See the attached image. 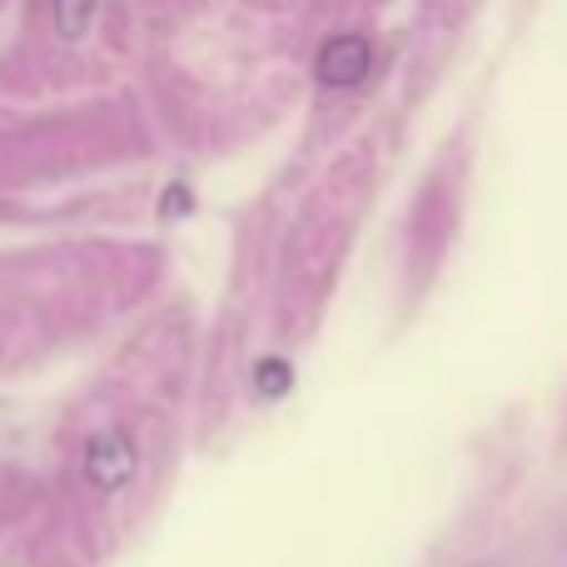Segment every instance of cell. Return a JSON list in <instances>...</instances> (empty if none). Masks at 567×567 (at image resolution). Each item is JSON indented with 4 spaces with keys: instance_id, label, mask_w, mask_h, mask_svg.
Wrapping results in <instances>:
<instances>
[{
    "instance_id": "cell-3",
    "label": "cell",
    "mask_w": 567,
    "mask_h": 567,
    "mask_svg": "<svg viewBox=\"0 0 567 567\" xmlns=\"http://www.w3.org/2000/svg\"><path fill=\"white\" fill-rule=\"evenodd\" d=\"M289 383H293V373H289V363H284V359H265L255 369V389L265 393V399H284V393H289Z\"/></svg>"
},
{
    "instance_id": "cell-4",
    "label": "cell",
    "mask_w": 567,
    "mask_h": 567,
    "mask_svg": "<svg viewBox=\"0 0 567 567\" xmlns=\"http://www.w3.org/2000/svg\"><path fill=\"white\" fill-rule=\"evenodd\" d=\"M90 6H95V0H60V6H55V25H60V35H65V40L85 35Z\"/></svg>"
},
{
    "instance_id": "cell-2",
    "label": "cell",
    "mask_w": 567,
    "mask_h": 567,
    "mask_svg": "<svg viewBox=\"0 0 567 567\" xmlns=\"http://www.w3.org/2000/svg\"><path fill=\"white\" fill-rule=\"evenodd\" d=\"M313 70H319V80L329 90H349V85H359V80H369L373 45L363 35H333V40H323Z\"/></svg>"
},
{
    "instance_id": "cell-1",
    "label": "cell",
    "mask_w": 567,
    "mask_h": 567,
    "mask_svg": "<svg viewBox=\"0 0 567 567\" xmlns=\"http://www.w3.org/2000/svg\"><path fill=\"white\" fill-rule=\"evenodd\" d=\"M135 468H140V453H135V439H130L125 429H105V433H95V439H90L85 478L95 483L100 493L125 488V483L135 478Z\"/></svg>"
}]
</instances>
